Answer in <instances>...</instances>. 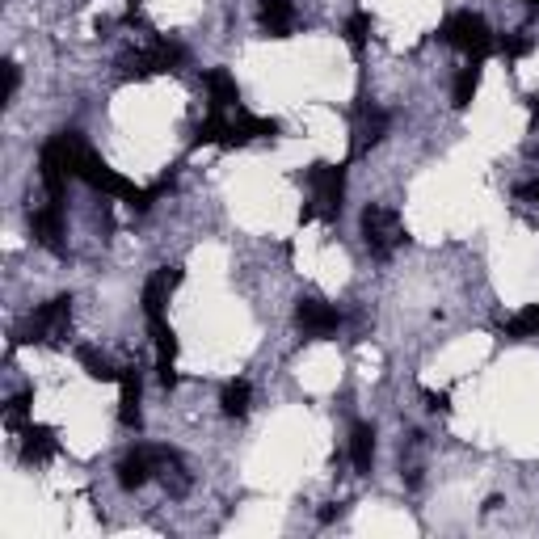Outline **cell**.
Returning <instances> with one entry per match:
<instances>
[{
    "label": "cell",
    "mask_w": 539,
    "mask_h": 539,
    "mask_svg": "<svg viewBox=\"0 0 539 539\" xmlns=\"http://www.w3.org/2000/svg\"><path fill=\"white\" fill-rule=\"evenodd\" d=\"M68 321H72V295H55L51 304L30 312L26 321L13 329V346H55V342H64Z\"/></svg>",
    "instance_id": "1"
},
{
    "label": "cell",
    "mask_w": 539,
    "mask_h": 539,
    "mask_svg": "<svg viewBox=\"0 0 539 539\" xmlns=\"http://www.w3.org/2000/svg\"><path fill=\"white\" fill-rule=\"evenodd\" d=\"M308 186H312V203L299 211V224L308 219H337L342 215V198H346V165H312L308 169Z\"/></svg>",
    "instance_id": "2"
},
{
    "label": "cell",
    "mask_w": 539,
    "mask_h": 539,
    "mask_svg": "<svg viewBox=\"0 0 539 539\" xmlns=\"http://www.w3.org/2000/svg\"><path fill=\"white\" fill-rule=\"evenodd\" d=\"M76 139H81V131H59L51 144H43V152H38V177H43V190L47 198H64L68 182H72V156H76Z\"/></svg>",
    "instance_id": "3"
},
{
    "label": "cell",
    "mask_w": 539,
    "mask_h": 539,
    "mask_svg": "<svg viewBox=\"0 0 539 539\" xmlns=\"http://www.w3.org/2000/svg\"><path fill=\"white\" fill-rule=\"evenodd\" d=\"M438 38H443L447 47L464 51L468 59H485V55L497 51V38H493V30L481 13H451L443 22V30H438Z\"/></svg>",
    "instance_id": "4"
},
{
    "label": "cell",
    "mask_w": 539,
    "mask_h": 539,
    "mask_svg": "<svg viewBox=\"0 0 539 539\" xmlns=\"http://www.w3.org/2000/svg\"><path fill=\"white\" fill-rule=\"evenodd\" d=\"M363 245H367V253L375 257V262H388V257L405 245L401 215H396L392 207H384V203H371L363 211Z\"/></svg>",
    "instance_id": "5"
},
{
    "label": "cell",
    "mask_w": 539,
    "mask_h": 539,
    "mask_svg": "<svg viewBox=\"0 0 539 539\" xmlns=\"http://www.w3.org/2000/svg\"><path fill=\"white\" fill-rule=\"evenodd\" d=\"M295 329L304 333V342H325V337L342 329V312L329 308L325 299H316V295H299L295 299Z\"/></svg>",
    "instance_id": "6"
},
{
    "label": "cell",
    "mask_w": 539,
    "mask_h": 539,
    "mask_svg": "<svg viewBox=\"0 0 539 539\" xmlns=\"http://www.w3.org/2000/svg\"><path fill=\"white\" fill-rule=\"evenodd\" d=\"M182 59H186V51L177 43H152L148 51L123 55L118 59V68H123V76H161V72H177Z\"/></svg>",
    "instance_id": "7"
},
{
    "label": "cell",
    "mask_w": 539,
    "mask_h": 539,
    "mask_svg": "<svg viewBox=\"0 0 539 539\" xmlns=\"http://www.w3.org/2000/svg\"><path fill=\"white\" fill-rule=\"evenodd\" d=\"M148 329H152V342H156V379L161 388H177V333L165 316H148Z\"/></svg>",
    "instance_id": "8"
},
{
    "label": "cell",
    "mask_w": 539,
    "mask_h": 539,
    "mask_svg": "<svg viewBox=\"0 0 539 539\" xmlns=\"http://www.w3.org/2000/svg\"><path fill=\"white\" fill-rule=\"evenodd\" d=\"M30 232H34V241L43 249H51L55 257L68 253V245H64V207H59L55 198H47V207L30 211Z\"/></svg>",
    "instance_id": "9"
},
{
    "label": "cell",
    "mask_w": 539,
    "mask_h": 539,
    "mask_svg": "<svg viewBox=\"0 0 539 539\" xmlns=\"http://www.w3.org/2000/svg\"><path fill=\"white\" fill-rule=\"evenodd\" d=\"M274 135H278V123H274V118H257V114H245L241 106H236V118H232V123L224 118L219 144H224V148H241V144H249V139H274Z\"/></svg>",
    "instance_id": "10"
},
{
    "label": "cell",
    "mask_w": 539,
    "mask_h": 539,
    "mask_svg": "<svg viewBox=\"0 0 539 539\" xmlns=\"http://www.w3.org/2000/svg\"><path fill=\"white\" fill-rule=\"evenodd\" d=\"M152 476H156V455H152V447H135V451H127L123 459H118V485H123L127 493L144 489Z\"/></svg>",
    "instance_id": "11"
},
{
    "label": "cell",
    "mask_w": 539,
    "mask_h": 539,
    "mask_svg": "<svg viewBox=\"0 0 539 539\" xmlns=\"http://www.w3.org/2000/svg\"><path fill=\"white\" fill-rule=\"evenodd\" d=\"M177 283H182V266H161L148 283H144V312L148 316H165V304L169 295L177 291Z\"/></svg>",
    "instance_id": "12"
},
{
    "label": "cell",
    "mask_w": 539,
    "mask_h": 539,
    "mask_svg": "<svg viewBox=\"0 0 539 539\" xmlns=\"http://www.w3.org/2000/svg\"><path fill=\"white\" fill-rule=\"evenodd\" d=\"M118 422L127 430H139V401H144V375L135 367H123V379H118Z\"/></svg>",
    "instance_id": "13"
},
{
    "label": "cell",
    "mask_w": 539,
    "mask_h": 539,
    "mask_svg": "<svg viewBox=\"0 0 539 539\" xmlns=\"http://www.w3.org/2000/svg\"><path fill=\"white\" fill-rule=\"evenodd\" d=\"M17 434H22V459H26V464H47V459H55L59 438H55L51 426H34V422H26Z\"/></svg>",
    "instance_id": "14"
},
{
    "label": "cell",
    "mask_w": 539,
    "mask_h": 539,
    "mask_svg": "<svg viewBox=\"0 0 539 539\" xmlns=\"http://www.w3.org/2000/svg\"><path fill=\"white\" fill-rule=\"evenodd\" d=\"M207 93H211V114H224L232 106H241V89L228 68H211L207 72Z\"/></svg>",
    "instance_id": "15"
},
{
    "label": "cell",
    "mask_w": 539,
    "mask_h": 539,
    "mask_svg": "<svg viewBox=\"0 0 539 539\" xmlns=\"http://www.w3.org/2000/svg\"><path fill=\"white\" fill-rule=\"evenodd\" d=\"M257 17H262V30L270 38H287L295 30V5L291 0H262V5H257Z\"/></svg>",
    "instance_id": "16"
},
{
    "label": "cell",
    "mask_w": 539,
    "mask_h": 539,
    "mask_svg": "<svg viewBox=\"0 0 539 539\" xmlns=\"http://www.w3.org/2000/svg\"><path fill=\"white\" fill-rule=\"evenodd\" d=\"M350 464L363 476L371 472V464H375V426H367V422L350 426Z\"/></svg>",
    "instance_id": "17"
},
{
    "label": "cell",
    "mask_w": 539,
    "mask_h": 539,
    "mask_svg": "<svg viewBox=\"0 0 539 539\" xmlns=\"http://www.w3.org/2000/svg\"><path fill=\"white\" fill-rule=\"evenodd\" d=\"M384 135H388V114L384 110H363V118H358V131H354V156L371 152Z\"/></svg>",
    "instance_id": "18"
},
{
    "label": "cell",
    "mask_w": 539,
    "mask_h": 539,
    "mask_svg": "<svg viewBox=\"0 0 539 539\" xmlns=\"http://www.w3.org/2000/svg\"><path fill=\"white\" fill-rule=\"evenodd\" d=\"M76 363H81L89 371V379H97V384H118V379H123V371H118L97 346H81V350H76Z\"/></svg>",
    "instance_id": "19"
},
{
    "label": "cell",
    "mask_w": 539,
    "mask_h": 539,
    "mask_svg": "<svg viewBox=\"0 0 539 539\" xmlns=\"http://www.w3.org/2000/svg\"><path fill=\"white\" fill-rule=\"evenodd\" d=\"M476 89H481V59H472L468 68H459L455 85H451V106H455V110H468L472 97H476Z\"/></svg>",
    "instance_id": "20"
},
{
    "label": "cell",
    "mask_w": 539,
    "mask_h": 539,
    "mask_svg": "<svg viewBox=\"0 0 539 539\" xmlns=\"http://www.w3.org/2000/svg\"><path fill=\"white\" fill-rule=\"evenodd\" d=\"M249 405H253L249 379H232V384H224V396H219V409H224V417H245Z\"/></svg>",
    "instance_id": "21"
},
{
    "label": "cell",
    "mask_w": 539,
    "mask_h": 539,
    "mask_svg": "<svg viewBox=\"0 0 539 539\" xmlns=\"http://www.w3.org/2000/svg\"><path fill=\"white\" fill-rule=\"evenodd\" d=\"M502 333L514 337V342H523V337H539V304H531L518 316H510V321L502 325Z\"/></svg>",
    "instance_id": "22"
},
{
    "label": "cell",
    "mask_w": 539,
    "mask_h": 539,
    "mask_svg": "<svg viewBox=\"0 0 539 539\" xmlns=\"http://www.w3.org/2000/svg\"><path fill=\"white\" fill-rule=\"evenodd\" d=\"M367 34H371V17H367V13H354L350 22H346V43H350V51H354V55H363Z\"/></svg>",
    "instance_id": "23"
},
{
    "label": "cell",
    "mask_w": 539,
    "mask_h": 539,
    "mask_svg": "<svg viewBox=\"0 0 539 539\" xmlns=\"http://www.w3.org/2000/svg\"><path fill=\"white\" fill-rule=\"evenodd\" d=\"M30 405H34V392H30V388L13 396V401H9V409H5V422H9V430H22V426H26V417H30Z\"/></svg>",
    "instance_id": "24"
},
{
    "label": "cell",
    "mask_w": 539,
    "mask_h": 539,
    "mask_svg": "<svg viewBox=\"0 0 539 539\" xmlns=\"http://www.w3.org/2000/svg\"><path fill=\"white\" fill-rule=\"evenodd\" d=\"M497 51H502L506 59H523V55L531 51V38H527V34H510V38H502V43H497Z\"/></svg>",
    "instance_id": "25"
},
{
    "label": "cell",
    "mask_w": 539,
    "mask_h": 539,
    "mask_svg": "<svg viewBox=\"0 0 539 539\" xmlns=\"http://www.w3.org/2000/svg\"><path fill=\"white\" fill-rule=\"evenodd\" d=\"M17 85H22V68H17V64H13V59H9V64H5V102H13V93H17Z\"/></svg>",
    "instance_id": "26"
},
{
    "label": "cell",
    "mask_w": 539,
    "mask_h": 539,
    "mask_svg": "<svg viewBox=\"0 0 539 539\" xmlns=\"http://www.w3.org/2000/svg\"><path fill=\"white\" fill-rule=\"evenodd\" d=\"M426 401H430V409H434V413H451V396H447V392H430Z\"/></svg>",
    "instance_id": "27"
},
{
    "label": "cell",
    "mask_w": 539,
    "mask_h": 539,
    "mask_svg": "<svg viewBox=\"0 0 539 539\" xmlns=\"http://www.w3.org/2000/svg\"><path fill=\"white\" fill-rule=\"evenodd\" d=\"M518 198H531V203H539V182H527V186H518Z\"/></svg>",
    "instance_id": "28"
},
{
    "label": "cell",
    "mask_w": 539,
    "mask_h": 539,
    "mask_svg": "<svg viewBox=\"0 0 539 539\" xmlns=\"http://www.w3.org/2000/svg\"><path fill=\"white\" fill-rule=\"evenodd\" d=\"M337 514H342V506H325V510H321V523H333Z\"/></svg>",
    "instance_id": "29"
},
{
    "label": "cell",
    "mask_w": 539,
    "mask_h": 539,
    "mask_svg": "<svg viewBox=\"0 0 539 539\" xmlns=\"http://www.w3.org/2000/svg\"><path fill=\"white\" fill-rule=\"evenodd\" d=\"M531 118H535V131H539V97H531Z\"/></svg>",
    "instance_id": "30"
},
{
    "label": "cell",
    "mask_w": 539,
    "mask_h": 539,
    "mask_svg": "<svg viewBox=\"0 0 539 539\" xmlns=\"http://www.w3.org/2000/svg\"><path fill=\"white\" fill-rule=\"evenodd\" d=\"M527 5H539V0H527Z\"/></svg>",
    "instance_id": "31"
}]
</instances>
